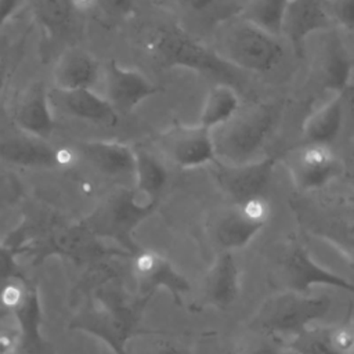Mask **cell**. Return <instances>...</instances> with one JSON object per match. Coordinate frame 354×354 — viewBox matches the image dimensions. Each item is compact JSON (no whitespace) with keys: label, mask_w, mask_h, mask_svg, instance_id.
Wrapping results in <instances>:
<instances>
[{"label":"cell","mask_w":354,"mask_h":354,"mask_svg":"<svg viewBox=\"0 0 354 354\" xmlns=\"http://www.w3.org/2000/svg\"><path fill=\"white\" fill-rule=\"evenodd\" d=\"M149 300L130 296L123 279H115L76 306L69 329L97 337L113 354H129V342L148 333L141 329V319Z\"/></svg>","instance_id":"cell-1"},{"label":"cell","mask_w":354,"mask_h":354,"mask_svg":"<svg viewBox=\"0 0 354 354\" xmlns=\"http://www.w3.org/2000/svg\"><path fill=\"white\" fill-rule=\"evenodd\" d=\"M278 116L279 109L271 102L242 105L228 122L212 130L216 160L239 165L259 159Z\"/></svg>","instance_id":"cell-2"},{"label":"cell","mask_w":354,"mask_h":354,"mask_svg":"<svg viewBox=\"0 0 354 354\" xmlns=\"http://www.w3.org/2000/svg\"><path fill=\"white\" fill-rule=\"evenodd\" d=\"M158 203L145 199L134 188L118 189L100 202L80 223L104 242L134 256L141 248L134 239V231L156 209Z\"/></svg>","instance_id":"cell-3"},{"label":"cell","mask_w":354,"mask_h":354,"mask_svg":"<svg viewBox=\"0 0 354 354\" xmlns=\"http://www.w3.org/2000/svg\"><path fill=\"white\" fill-rule=\"evenodd\" d=\"M214 51L238 71L264 73L283 58L281 37H277L239 15L220 24Z\"/></svg>","instance_id":"cell-4"},{"label":"cell","mask_w":354,"mask_h":354,"mask_svg":"<svg viewBox=\"0 0 354 354\" xmlns=\"http://www.w3.org/2000/svg\"><path fill=\"white\" fill-rule=\"evenodd\" d=\"M332 307L329 296H308L282 290L257 308L249 328L275 340L289 337L290 342L306 332L314 321L328 315Z\"/></svg>","instance_id":"cell-5"},{"label":"cell","mask_w":354,"mask_h":354,"mask_svg":"<svg viewBox=\"0 0 354 354\" xmlns=\"http://www.w3.org/2000/svg\"><path fill=\"white\" fill-rule=\"evenodd\" d=\"M149 53L165 68H187L228 82L238 79L236 72L239 71L236 68L176 25L163 26L153 35L149 43Z\"/></svg>","instance_id":"cell-6"},{"label":"cell","mask_w":354,"mask_h":354,"mask_svg":"<svg viewBox=\"0 0 354 354\" xmlns=\"http://www.w3.org/2000/svg\"><path fill=\"white\" fill-rule=\"evenodd\" d=\"M0 303L10 313L24 354H50V346L41 333L44 324L37 285L26 277L15 278L0 289Z\"/></svg>","instance_id":"cell-7"},{"label":"cell","mask_w":354,"mask_h":354,"mask_svg":"<svg viewBox=\"0 0 354 354\" xmlns=\"http://www.w3.org/2000/svg\"><path fill=\"white\" fill-rule=\"evenodd\" d=\"M274 281L283 290L306 293L311 286L324 285L354 293V283L318 264L297 241L285 243L274 260Z\"/></svg>","instance_id":"cell-8"},{"label":"cell","mask_w":354,"mask_h":354,"mask_svg":"<svg viewBox=\"0 0 354 354\" xmlns=\"http://www.w3.org/2000/svg\"><path fill=\"white\" fill-rule=\"evenodd\" d=\"M275 159L259 158L252 162L230 165L214 160L209 171L218 189L234 203H242L253 198L264 196L272 174Z\"/></svg>","instance_id":"cell-9"},{"label":"cell","mask_w":354,"mask_h":354,"mask_svg":"<svg viewBox=\"0 0 354 354\" xmlns=\"http://www.w3.org/2000/svg\"><path fill=\"white\" fill-rule=\"evenodd\" d=\"M295 187L303 192L325 188L343 174V162L330 145L310 144L295 148L285 158Z\"/></svg>","instance_id":"cell-10"},{"label":"cell","mask_w":354,"mask_h":354,"mask_svg":"<svg viewBox=\"0 0 354 354\" xmlns=\"http://www.w3.org/2000/svg\"><path fill=\"white\" fill-rule=\"evenodd\" d=\"M270 213V203L264 196L234 203L231 209L217 217L213 236L225 252L242 249L264 228Z\"/></svg>","instance_id":"cell-11"},{"label":"cell","mask_w":354,"mask_h":354,"mask_svg":"<svg viewBox=\"0 0 354 354\" xmlns=\"http://www.w3.org/2000/svg\"><path fill=\"white\" fill-rule=\"evenodd\" d=\"M130 264L137 295L151 299L163 289L171 295L176 304H183V297L189 292V282L167 257L156 250L141 248L130 257Z\"/></svg>","instance_id":"cell-12"},{"label":"cell","mask_w":354,"mask_h":354,"mask_svg":"<svg viewBox=\"0 0 354 354\" xmlns=\"http://www.w3.org/2000/svg\"><path fill=\"white\" fill-rule=\"evenodd\" d=\"M163 153L180 169H198L216 160L212 131L198 124H176L159 137Z\"/></svg>","instance_id":"cell-13"},{"label":"cell","mask_w":354,"mask_h":354,"mask_svg":"<svg viewBox=\"0 0 354 354\" xmlns=\"http://www.w3.org/2000/svg\"><path fill=\"white\" fill-rule=\"evenodd\" d=\"M77 152L55 147L32 136L0 141V162L29 169H68L77 162Z\"/></svg>","instance_id":"cell-14"},{"label":"cell","mask_w":354,"mask_h":354,"mask_svg":"<svg viewBox=\"0 0 354 354\" xmlns=\"http://www.w3.org/2000/svg\"><path fill=\"white\" fill-rule=\"evenodd\" d=\"M104 97L116 112H130L142 101L156 94L158 87L140 71L124 68L116 61H109L102 68Z\"/></svg>","instance_id":"cell-15"},{"label":"cell","mask_w":354,"mask_h":354,"mask_svg":"<svg viewBox=\"0 0 354 354\" xmlns=\"http://www.w3.org/2000/svg\"><path fill=\"white\" fill-rule=\"evenodd\" d=\"M79 159L106 177H134L136 149L120 141L91 140L76 148Z\"/></svg>","instance_id":"cell-16"},{"label":"cell","mask_w":354,"mask_h":354,"mask_svg":"<svg viewBox=\"0 0 354 354\" xmlns=\"http://www.w3.org/2000/svg\"><path fill=\"white\" fill-rule=\"evenodd\" d=\"M241 292V271L232 252H223L203 279L202 304L218 310L231 307Z\"/></svg>","instance_id":"cell-17"},{"label":"cell","mask_w":354,"mask_h":354,"mask_svg":"<svg viewBox=\"0 0 354 354\" xmlns=\"http://www.w3.org/2000/svg\"><path fill=\"white\" fill-rule=\"evenodd\" d=\"M102 76L100 61L84 48H69L55 62L53 82L55 90L72 91L93 88Z\"/></svg>","instance_id":"cell-18"},{"label":"cell","mask_w":354,"mask_h":354,"mask_svg":"<svg viewBox=\"0 0 354 354\" xmlns=\"http://www.w3.org/2000/svg\"><path fill=\"white\" fill-rule=\"evenodd\" d=\"M14 120L26 136L43 140L50 137L55 120L51 109V98L46 87L36 83L19 95L14 108Z\"/></svg>","instance_id":"cell-19"},{"label":"cell","mask_w":354,"mask_h":354,"mask_svg":"<svg viewBox=\"0 0 354 354\" xmlns=\"http://www.w3.org/2000/svg\"><path fill=\"white\" fill-rule=\"evenodd\" d=\"M333 26L324 0H290L285 12L282 36L296 48L313 33L329 30Z\"/></svg>","instance_id":"cell-20"},{"label":"cell","mask_w":354,"mask_h":354,"mask_svg":"<svg viewBox=\"0 0 354 354\" xmlns=\"http://www.w3.org/2000/svg\"><path fill=\"white\" fill-rule=\"evenodd\" d=\"M55 106L64 113L93 123L112 124L118 119L116 109L93 88L61 91L55 90Z\"/></svg>","instance_id":"cell-21"},{"label":"cell","mask_w":354,"mask_h":354,"mask_svg":"<svg viewBox=\"0 0 354 354\" xmlns=\"http://www.w3.org/2000/svg\"><path fill=\"white\" fill-rule=\"evenodd\" d=\"M313 235L336 248L354 267V201L348 202L339 212L318 217L308 223Z\"/></svg>","instance_id":"cell-22"},{"label":"cell","mask_w":354,"mask_h":354,"mask_svg":"<svg viewBox=\"0 0 354 354\" xmlns=\"http://www.w3.org/2000/svg\"><path fill=\"white\" fill-rule=\"evenodd\" d=\"M321 80L324 86L336 94H342L350 83L351 61L344 44L333 33L325 40L319 57Z\"/></svg>","instance_id":"cell-23"},{"label":"cell","mask_w":354,"mask_h":354,"mask_svg":"<svg viewBox=\"0 0 354 354\" xmlns=\"http://www.w3.org/2000/svg\"><path fill=\"white\" fill-rule=\"evenodd\" d=\"M343 126L342 94H336L307 116L303 123V134L310 144L330 145Z\"/></svg>","instance_id":"cell-24"},{"label":"cell","mask_w":354,"mask_h":354,"mask_svg":"<svg viewBox=\"0 0 354 354\" xmlns=\"http://www.w3.org/2000/svg\"><path fill=\"white\" fill-rule=\"evenodd\" d=\"M241 106L242 104L236 90L230 83H218L205 97L199 124L212 131L228 122Z\"/></svg>","instance_id":"cell-25"},{"label":"cell","mask_w":354,"mask_h":354,"mask_svg":"<svg viewBox=\"0 0 354 354\" xmlns=\"http://www.w3.org/2000/svg\"><path fill=\"white\" fill-rule=\"evenodd\" d=\"M167 170L165 165L151 152L136 149L134 189L151 202H159L160 194L167 184Z\"/></svg>","instance_id":"cell-26"},{"label":"cell","mask_w":354,"mask_h":354,"mask_svg":"<svg viewBox=\"0 0 354 354\" xmlns=\"http://www.w3.org/2000/svg\"><path fill=\"white\" fill-rule=\"evenodd\" d=\"M289 1L290 0H248L242 6L239 17L277 37H282V25Z\"/></svg>","instance_id":"cell-27"},{"label":"cell","mask_w":354,"mask_h":354,"mask_svg":"<svg viewBox=\"0 0 354 354\" xmlns=\"http://www.w3.org/2000/svg\"><path fill=\"white\" fill-rule=\"evenodd\" d=\"M184 11L214 24L216 28L239 15L241 0H174Z\"/></svg>","instance_id":"cell-28"},{"label":"cell","mask_w":354,"mask_h":354,"mask_svg":"<svg viewBox=\"0 0 354 354\" xmlns=\"http://www.w3.org/2000/svg\"><path fill=\"white\" fill-rule=\"evenodd\" d=\"M299 354H342L329 339V328H308L290 342Z\"/></svg>","instance_id":"cell-29"},{"label":"cell","mask_w":354,"mask_h":354,"mask_svg":"<svg viewBox=\"0 0 354 354\" xmlns=\"http://www.w3.org/2000/svg\"><path fill=\"white\" fill-rule=\"evenodd\" d=\"M36 12L43 25L51 32H59L68 26L72 11L68 0H36Z\"/></svg>","instance_id":"cell-30"},{"label":"cell","mask_w":354,"mask_h":354,"mask_svg":"<svg viewBox=\"0 0 354 354\" xmlns=\"http://www.w3.org/2000/svg\"><path fill=\"white\" fill-rule=\"evenodd\" d=\"M333 24L347 32H354V0H324Z\"/></svg>","instance_id":"cell-31"},{"label":"cell","mask_w":354,"mask_h":354,"mask_svg":"<svg viewBox=\"0 0 354 354\" xmlns=\"http://www.w3.org/2000/svg\"><path fill=\"white\" fill-rule=\"evenodd\" d=\"M4 165L0 162V209L14 205L22 194L21 181Z\"/></svg>","instance_id":"cell-32"},{"label":"cell","mask_w":354,"mask_h":354,"mask_svg":"<svg viewBox=\"0 0 354 354\" xmlns=\"http://www.w3.org/2000/svg\"><path fill=\"white\" fill-rule=\"evenodd\" d=\"M21 277H25V274L21 268L18 256L10 246L0 242V289L7 282Z\"/></svg>","instance_id":"cell-33"},{"label":"cell","mask_w":354,"mask_h":354,"mask_svg":"<svg viewBox=\"0 0 354 354\" xmlns=\"http://www.w3.org/2000/svg\"><path fill=\"white\" fill-rule=\"evenodd\" d=\"M329 339L342 354H354V325L329 328Z\"/></svg>","instance_id":"cell-34"},{"label":"cell","mask_w":354,"mask_h":354,"mask_svg":"<svg viewBox=\"0 0 354 354\" xmlns=\"http://www.w3.org/2000/svg\"><path fill=\"white\" fill-rule=\"evenodd\" d=\"M97 10H101L112 19H122L134 12L136 0H98Z\"/></svg>","instance_id":"cell-35"},{"label":"cell","mask_w":354,"mask_h":354,"mask_svg":"<svg viewBox=\"0 0 354 354\" xmlns=\"http://www.w3.org/2000/svg\"><path fill=\"white\" fill-rule=\"evenodd\" d=\"M68 1L71 8L77 12L93 11V10H97V6H98V0H68Z\"/></svg>","instance_id":"cell-36"},{"label":"cell","mask_w":354,"mask_h":354,"mask_svg":"<svg viewBox=\"0 0 354 354\" xmlns=\"http://www.w3.org/2000/svg\"><path fill=\"white\" fill-rule=\"evenodd\" d=\"M249 354H282V350L277 344L271 343H264L254 350H252Z\"/></svg>","instance_id":"cell-37"},{"label":"cell","mask_w":354,"mask_h":354,"mask_svg":"<svg viewBox=\"0 0 354 354\" xmlns=\"http://www.w3.org/2000/svg\"><path fill=\"white\" fill-rule=\"evenodd\" d=\"M343 174L346 180L354 185V153L347 159L346 163H343Z\"/></svg>","instance_id":"cell-38"},{"label":"cell","mask_w":354,"mask_h":354,"mask_svg":"<svg viewBox=\"0 0 354 354\" xmlns=\"http://www.w3.org/2000/svg\"><path fill=\"white\" fill-rule=\"evenodd\" d=\"M151 354H184L180 348H177L176 346H171V344H165L159 348H156L155 351H152Z\"/></svg>","instance_id":"cell-39"},{"label":"cell","mask_w":354,"mask_h":354,"mask_svg":"<svg viewBox=\"0 0 354 354\" xmlns=\"http://www.w3.org/2000/svg\"><path fill=\"white\" fill-rule=\"evenodd\" d=\"M4 84H6V71L3 68H0V95L3 93Z\"/></svg>","instance_id":"cell-40"},{"label":"cell","mask_w":354,"mask_h":354,"mask_svg":"<svg viewBox=\"0 0 354 354\" xmlns=\"http://www.w3.org/2000/svg\"><path fill=\"white\" fill-rule=\"evenodd\" d=\"M10 315V313L1 306V303H0V321H3L4 318H7Z\"/></svg>","instance_id":"cell-41"},{"label":"cell","mask_w":354,"mask_h":354,"mask_svg":"<svg viewBox=\"0 0 354 354\" xmlns=\"http://www.w3.org/2000/svg\"><path fill=\"white\" fill-rule=\"evenodd\" d=\"M282 354H299L296 350H293L292 347H289L288 350H285V351H282Z\"/></svg>","instance_id":"cell-42"},{"label":"cell","mask_w":354,"mask_h":354,"mask_svg":"<svg viewBox=\"0 0 354 354\" xmlns=\"http://www.w3.org/2000/svg\"><path fill=\"white\" fill-rule=\"evenodd\" d=\"M246 1H248V0H241V3H242V6H243V4H245V3H246Z\"/></svg>","instance_id":"cell-43"}]
</instances>
